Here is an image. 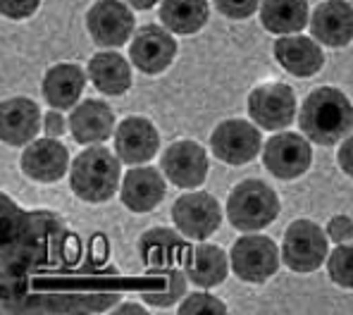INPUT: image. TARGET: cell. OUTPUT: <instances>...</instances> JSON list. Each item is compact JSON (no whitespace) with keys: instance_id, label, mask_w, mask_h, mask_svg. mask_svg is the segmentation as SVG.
<instances>
[{"instance_id":"cell-11","label":"cell","mask_w":353,"mask_h":315,"mask_svg":"<svg viewBox=\"0 0 353 315\" xmlns=\"http://www.w3.org/2000/svg\"><path fill=\"white\" fill-rule=\"evenodd\" d=\"M160 167L168 174V179L179 189H196L208 177V156L205 148L196 141H174L165 148L160 158Z\"/></svg>"},{"instance_id":"cell-33","label":"cell","mask_w":353,"mask_h":315,"mask_svg":"<svg viewBox=\"0 0 353 315\" xmlns=\"http://www.w3.org/2000/svg\"><path fill=\"white\" fill-rule=\"evenodd\" d=\"M336 160H339V167L344 170L349 177H353V134L344 139L339 153H336Z\"/></svg>"},{"instance_id":"cell-24","label":"cell","mask_w":353,"mask_h":315,"mask_svg":"<svg viewBox=\"0 0 353 315\" xmlns=\"http://www.w3.org/2000/svg\"><path fill=\"white\" fill-rule=\"evenodd\" d=\"M261 22L270 34H296L310 22L308 0H263Z\"/></svg>"},{"instance_id":"cell-22","label":"cell","mask_w":353,"mask_h":315,"mask_svg":"<svg viewBox=\"0 0 353 315\" xmlns=\"http://www.w3.org/2000/svg\"><path fill=\"white\" fill-rule=\"evenodd\" d=\"M139 256L148 270H172L174 263L186 256V246L176 232L158 227V230H148L141 234Z\"/></svg>"},{"instance_id":"cell-9","label":"cell","mask_w":353,"mask_h":315,"mask_svg":"<svg viewBox=\"0 0 353 315\" xmlns=\"http://www.w3.org/2000/svg\"><path fill=\"white\" fill-rule=\"evenodd\" d=\"M210 148L217 160L227 165H246L261 153V132L246 120H225L215 127Z\"/></svg>"},{"instance_id":"cell-1","label":"cell","mask_w":353,"mask_h":315,"mask_svg":"<svg viewBox=\"0 0 353 315\" xmlns=\"http://www.w3.org/2000/svg\"><path fill=\"white\" fill-rule=\"evenodd\" d=\"M299 125L313 143L334 146L353 134V105L339 89L320 86L303 101Z\"/></svg>"},{"instance_id":"cell-20","label":"cell","mask_w":353,"mask_h":315,"mask_svg":"<svg viewBox=\"0 0 353 315\" xmlns=\"http://www.w3.org/2000/svg\"><path fill=\"white\" fill-rule=\"evenodd\" d=\"M86 86V74L81 67L60 63L50 67L43 77V98L55 110H70L79 103Z\"/></svg>"},{"instance_id":"cell-18","label":"cell","mask_w":353,"mask_h":315,"mask_svg":"<svg viewBox=\"0 0 353 315\" xmlns=\"http://www.w3.org/2000/svg\"><path fill=\"white\" fill-rule=\"evenodd\" d=\"M274 58L294 77H313L325 65V55L318 41L299 34H287L274 41Z\"/></svg>"},{"instance_id":"cell-35","label":"cell","mask_w":353,"mask_h":315,"mask_svg":"<svg viewBox=\"0 0 353 315\" xmlns=\"http://www.w3.org/2000/svg\"><path fill=\"white\" fill-rule=\"evenodd\" d=\"M115 313H119V315H124V313H146V308L137 306V303H124V306H119Z\"/></svg>"},{"instance_id":"cell-28","label":"cell","mask_w":353,"mask_h":315,"mask_svg":"<svg viewBox=\"0 0 353 315\" xmlns=\"http://www.w3.org/2000/svg\"><path fill=\"white\" fill-rule=\"evenodd\" d=\"M179 313L181 315H189V313H196V315H203V313H217V315H225L227 313V306L220 301L217 296H210V294H189L184 298V303L179 306Z\"/></svg>"},{"instance_id":"cell-29","label":"cell","mask_w":353,"mask_h":315,"mask_svg":"<svg viewBox=\"0 0 353 315\" xmlns=\"http://www.w3.org/2000/svg\"><path fill=\"white\" fill-rule=\"evenodd\" d=\"M217 10L230 19H246L261 8V0H215Z\"/></svg>"},{"instance_id":"cell-16","label":"cell","mask_w":353,"mask_h":315,"mask_svg":"<svg viewBox=\"0 0 353 315\" xmlns=\"http://www.w3.org/2000/svg\"><path fill=\"white\" fill-rule=\"evenodd\" d=\"M43 127L41 110L29 98H8L0 105V136L10 146H24L36 139Z\"/></svg>"},{"instance_id":"cell-25","label":"cell","mask_w":353,"mask_h":315,"mask_svg":"<svg viewBox=\"0 0 353 315\" xmlns=\"http://www.w3.org/2000/svg\"><path fill=\"white\" fill-rule=\"evenodd\" d=\"M160 22L172 34H199L208 22V0H163Z\"/></svg>"},{"instance_id":"cell-8","label":"cell","mask_w":353,"mask_h":315,"mask_svg":"<svg viewBox=\"0 0 353 315\" xmlns=\"http://www.w3.org/2000/svg\"><path fill=\"white\" fill-rule=\"evenodd\" d=\"M310 139L294 132L274 134L263 148V163L277 179H296L313 163Z\"/></svg>"},{"instance_id":"cell-13","label":"cell","mask_w":353,"mask_h":315,"mask_svg":"<svg viewBox=\"0 0 353 315\" xmlns=\"http://www.w3.org/2000/svg\"><path fill=\"white\" fill-rule=\"evenodd\" d=\"M22 170L29 179L53 184L70 170V153L58 139H36L22 153Z\"/></svg>"},{"instance_id":"cell-6","label":"cell","mask_w":353,"mask_h":315,"mask_svg":"<svg viewBox=\"0 0 353 315\" xmlns=\"http://www.w3.org/2000/svg\"><path fill=\"white\" fill-rule=\"evenodd\" d=\"M172 220L176 230L189 239L203 241L222 225V208L217 199L205 191H189L179 196L172 205Z\"/></svg>"},{"instance_id":"cell-34","label":"cell","mask_w":353,"mask_h":315,"mask_svg":"<svg viewBox=\"0 0 353 315\" xmlns=\"http://www.w3.org/2000/svg\"><path fill=\"white\" fill-rule=\"evenodd\" d=\"M127 5H132L134 10H148V8H153L158 0H124Z\"/></svg>"},{"instance_id":"cell-32","label":"cell","mask_w":353,"mask_h":315,"mask_svg":"<svg viewBox=\"0 0 353 315\" xmlns=\"http://www.w3.org/2000/svg\"><path fill=\"white\" fill-rule=\"evenodd\" d=\"M43 132L48 134V136H53V139H60L62 134L67 132V127H65V117L60 115L58 110H50V112H46V117H43Z\"/></svg>"},{"instance_id":"cell-5","label":"cell","mask_w":353,"mask_h":315,"mask_svg":"<svg viewBox=\"0 0 353 315\" xmlns=\"http://www.w3.org/2000/svg\"><path fill=\"white\" fill-rule=\"evenodd\" d=\"M230 261L239 280L261 284L279 270V249L270 236L246 234L234 241Z\"/></svg>"},{"instance_id":"cell-10","label":"cell","mask_w":353,"mask_h":315,"mask_svg":"<svg viewBox=\"0 0 353 315\" xmlns=\"http://www.w3.org/2000/svg\"><path fill=\"white\" fill-rule=\"evenodd\" d=\"M86 27L93 43L103 48H119L132 39L134 14L119 0H98L86 14Z\"/></svg>"},{"instance_id":"cell-15","label":"cell","mask_w":353,"mask_h":315,"mask_svg":"<svg viewBox=\"0 0 353 315\" xmlns=\"http://www.w3.org/2000/svg\"><path fill=\"white\" fill-rule=\"evenodd\" d=\"M310 34L330 48H341L353 41V5L346 0H327L310 14Z\"/></svg>"},{"instance_id":"cell-21","label":"cell","mask_w":353,"mask_h":315,"mask_svg":"<svg viewBox=\"0 0 353 315\" xmlns=\"http://www.w3.org/2000/svg\"><path fill=\"white\" fill-rule=\"evenodd\" d=\"M232 261H227V253L212 244H199L186 251L184 256V272L189 282L196 287L212 289L227 280Z\"/></svg>"},{"instance_id":"cell-23","label":"cell","mask_w":353,"mask_h":315,"mask_svg":"<svg viewBox=\"0 0 353 315\" xmlns=\"http://www.w3.org/2000/svg\"><path fill=\"white\" fill-rule=\"evenodd\" d=\"M93 86L105 96H122L132 86V67L119 53H96L88 63Z\"/></svg>"},{"instance_id":"cell-17","label":"cell","mask_w":353,"mask_h":315,"mask_svg":"<svg viewBox=\"0 0 353 315\" xmlns=\"http://www.w3.org/2000/svg\"><path fill=\"white\" fill-rule=\"evenodd\" d=\"M165 179L155 167H134L124 174L119 199L132 213H148L165 199Z\"/></svg>"},{"instance_id":"cell-26","label":"cell","mask_w":353,"mask_h":315,"mask_svg":"<svg viewBox=\"0 0 353 315\" xmlns=\"http://www.w3.org/2000/svg\"><path fill=\"white\" fill-rule=\"evenodd\" d=\"M327 272L332 282L353 289V244H339L327 258Z\"/></svg>"},{"instance_id":"cell-7","label":"cell","mask_w":353,"mask_h":315,"mask_svg":"<svg viewBox=\"0 0 353 315\" xmlns=\"http://www.w3.org/2000/svg\"><path fill=\"white\" fill-rule=\"evenodd\" d=\"M248 115L263 129H287L296 117L294 89L279 81H268L251 91L248 96Z\"/></svg>"},{"instance_id":"cell-31","label":"cell","mask_w":353,"mask_h":315,"mask_svg":"<svg viewBox=\"0 0 353 315\" xmlns=\"http://www.w3.org/2000/svg\"><path fill=\"white\" fill-rule=\"evenodd\" d=\"M327 236H330L334 244H346L353 239V220L346 215H336L327 222Z\"/></svg>"},{"instance_id":"cell-19","label":"cell","mask_w":353,"mask_h":315,"mask_svg":"<svg viewBox=\"0 0 353 315\" xmlns=\"http://www.w3.org/2000/svg\"><path fill=\"white\" fill-rule=\"evenodd\" d=\"M112 129H115V115L110 105L96 98L79 103L70 112V132L79 143H88V146L103 143L112 136Z\"/></svg>"},{"instance_id":"cell-12","label":"cell","mask_w":353,"mask_h":315,"mask_svg":"<svg viewBox=\"0 0 353 315\" xmlns=\"http://www.w3.org/2000/svg\"><path fill=\"white\" fill-rule=\"evenodd\" d=\"M132 65L143 74H160L172 65L176 55V41L170 29L146 24L132 39Z\"/></svg>"},{"instance_id":"cell-27","label":"cell","mask_w":353,"mask_h":315,"mask_svg":"<svg viewBox=\"0 0 353 315\" xmlns=\"http://www.w3.org/2000/svg\"><path fill=\"white\" fill-rule=\"evenodd\" d=\"M168 280L170 284H165V292H160V294H143V298L150 303V306H160V308H165V306H172L174 301H179L181 296L186 294V272H179V270H170L168 272Z\"/></svg>"},{"instance_id":"cell-30","label":"cell","mask_w":353,"mask_h":315,"mask_svg":"<svg viewBox=\"0 0 353 315\" xmlns=\"http://www.w3.org/2000/svg\"><path fill=\"white\" fill-rule=\"evenodd\" d=\"M41 0H0V10L8 19H27L39 10Z\"/></svg>"},{"instance_id":"cell-3","label":"cell","mask_w":353,"mask_h":315,"mask_svg":"<svg viewBox=\"0 0 353 315\" xmlns=\"http://www.w3.org/2000/svg\"><path fill=\"white\" fill-rule=\"evenodd\" d=\"M279 215V199L261 179H246L227 199V218L241 232H258Z\"/></svg>"},{"instance_id":"cell-2","label":"cell","mask_w":353,"mask_h":315,"mask_svg":"<svg viewBox=\"0 0 353 315\" xmlns=\"http://www.w3.org/2000/svg\"><path fill=\"white\" fill-rule=\"evenodd\" d=\"M122 160L103 146L86 148L70 167V187L86 203H105L119 187Z\"/></svg>"},{"instance_id":"cell-14","label":"cell","mask_w":353,"mask_h":315,"mask_svg":"<svg viewBox=\"0 0 353 315\" xmlns=\"http://www.w3.org/2000/svg\"><path fill=\"white\" fill-rule=\"evenodd\" d=\"M160 134L146 117H127L115 129V153L127 165H143L158 153Z\"/></svg>"},{"instance_id":"cell-4","label":"cell","mask_w":353,"mask_h":315,"mask_svg":"<svg viewBox=\"0 0 353 315\" xmlns=\"http://www.w3.org/2000/svg\"><path fill=\"white\" fill-rule=\"evenodd\" d=\"M327 239L330 236L310 220H296L284 232L282 258L284 265L294 272H313L327 261Z\"/></svg>"}]
</instances>
